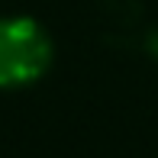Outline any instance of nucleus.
Masks as SVG:
<instances>
[{
    "label": "nucleus",
    "mask_w": 158,
    "mask_h": 158,
    "mask_svg": "<svg viewBox=\"0 0 158 158\" xmlns=\"http://www.w3.org/2000/svg\"><path fill=\"white\" fill-rule=\"evenodd\" d=\"M55 61V42L35 16H0V90H23L39 84Z\"/></svg>",
    "instance_id": "f257e3e1"
},
{
    "label": "nucleus",
    "mask_w": 158,
    "mask_h": 158,
    "mask_svg": "<svg viewBox=\"0 0 158 158\" xmlns=\"http://www.w3.org/2000/svg\"><path fill=\"white\" fill-rule=\"evenodd\" d=\"M148 52L158 58V29H152V35H148Z\"/></svg>",
    "instance_id": "f03ea898"
}]
</instances>
